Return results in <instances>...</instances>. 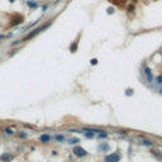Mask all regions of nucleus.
Here are the masks:
<instances>
[{
    "label": "nucleus",
    "mask_w": 162,
    "mask_h": 162,
    "mask_svg": "<svg viewBox=\"0 0 162 162\" xmlns=\"http://www.w3.org/2000/svg\"><path fill=\"white\" fill-rule=\"evenodd\" d=\"M51 24H52V20H48V22H47V23H45L43 25H40V27L36 28V29H33L32 32H29L28 34L25 36L23 39H22V42H28V40L33 39V38H34V37H37V36H38L40 32H43V31H45V29H47V28H48Z\"/></svg>",
    "instance_id": "1"
},
{
    "label": "nucleus",
    "mask_w": 162,
    "mask_h": 162,
    "mask_svg": "<svg viewBox=\"0 0 162 162\" xmlns=\"http://www.w3.org/2000/svg\"><path fill=\"white\" fill-rule=\"evenodd\" d=\"M72 152L76 157H79V158H84V157H86L87 154H89V152H87L85 148H82L81 146H75L73 149H72Z\"/></svg>",
    "instance_id": "2"
},
{
    "label": "nucleus",
    "mask_w": 162,
    "mask_h": 162,
    "mask_svg": "<svg viewBox=\"0 0 162 162\" xmlns=\"http://www.w3.org/2000/svg\"><path fill=\"white\" fill-rule=\"evenodd\" d=\"M120 153L119 152H113V153H109L104 157V162H119L120 161Z\"/></svg>",
    "instance_id": "3"
},
{
    "label": "nucleus",
    "mask_w": 162,
    "mask_h": 162,
    "mask_svg": "<svg viewBox=\"0 0 162 162\" xmlns=\"http://www.w3.org/2000/svg\"><path fill=\"white\" fill-rule=\"evenodd\" d=\"M23 22H24L23 15H20V14H15V15L12 18V20H10V27H15V25L23 23Z\"/></svg>",
    "instance_id": "4"
},
{
    "label": "nucleus",
    "mask_w": 162,
    "mask_h": 162,
    "mask_svg": "<svg viewBox=\"0 0 162 162\" xmlns=\"http://www.w3.org/2000/svg\"><path fill=\"white\" fill-rule=\"evenodd\" d=\"M14 158V156L10 152H4L0 154V162H10Z\"/></svg>",
    "instance_id": "5"
},
{
    "label": "nucleus",
    "mask_w": 162,
    "mask_h": 162,
    "mask_svg": "<svg viewBox=\"0 0 162 162\" xmlns=\"http://www.w3.org/2000/svg\"><path fill=\"white\" fill-rule=\"evenodd\" d=\"M51 139H52V137H51V134H48V133H43V134L39 135V142L43 143V144H47V143H50Z\"/></svg>",
    "instance_id": "6"
},
{
    "label": "nucleus",
    "mask_w": 162,
    "mask_h": 162,
    "mask_svg": "<svg viewBox=\"0 0 162 162\" xmlns=\"http://www.w3.org/2000/svg\"><path fill=\"white\" fill-rule=\"evenodd\" d=\"M143 73H144L147 81H148V82H152V81H153V75H152V71H151L148 67H144V70H143Z\"/></svg>",
    "instance_id": "7"
},
{
    "label": "nucleus",
    "mask_w": 162,
    "mask_h": 162,
    "mask_svg": "<svg viewBox=\"0 0 162 162\" xmlns=\"http://www.w3.org/2000/svg\"><path fill=\"white\" fill-rule=\"evenodd\" d=\"M79 38H80V34L77 36V38L73 40V43L70 46V52H71V53H75L77 51V47H79Z\"/></svg>",
    "instance_id": "8"
},
{
    "label": "nucleus",
    "mask_w": 162,
    "mask_h": 162,
    "mask_svg": "<svg viewBox=\"0 0 162 162\" xmlns=\"http://www.w3.org/2000/svg\"><path fill=\"white\" fill-rule=\"evenodd\" d=\"M98 149L100 151V152H108L109 151V144L106 142H101L100 144L98 146Z\"/></svg>",
    "instance_id": "9"
},
{
    "label": "nucleus",
    "mask_w": 162,
    "mask_h": 162,
    "mask_svg": "<svg viewBox=\"0 0 162 162\" xmlns=\"http://www.w3.org/2000/svg\"><path fill=\"white\" fill-rule=\"evenodd\" d=\"M53 138H54V141H57L58 143H62V142H65V141H66V138H65V135H63V134H56Z\"/></svg>",
    "instance_id": "10"
},
{
    "label": "nucleus",
    "mask_w": 162,
    "mask_h": 162,
    "mask_svg": "<svg viewBox=\"0 0 162 162\" xmlns=\"http://www.w3.org/2000/svg\"><path fill=\"white\" fill-rule=\"evenodd\" d=\"M141 144H142V146L151 147V146L153 144V142H152V141H149V139H142V141H141Z\"/></svg>",
    "instance_id": "11"
},
{
    "label": "nucleus",
    "mask_w": 162,
    "mask_h": 162,
    "mask_svg": "<svg viewBox=\"0 0 162 162\" xmlns=\"http://www.w3.org/2000/svg\"><path fill=\"white\" fill-rule=\"evenodd\" d=\"M4 133H5L6 135H13V134H14V130L12 129V128L6 127V128H4Z\"/></svg>",
    "instance_id": "12"
},
{
    "label": "nucleus",
    "mask_w": 162,
    "mask_h": 162,
    "mask_svg": "<svg viewBox=\"0 0 162 162\" xmlns=\"http://www.w3.org/2000/svg\"><path fill=\"white\" fill-rule=\"evenodd\" d=\"M134 10H135V6H134V4H130V5H128V8H127V12L129 13V14L134 13Z\"/></svg>",
    "instance_id": "13"
},
{
    "label": "nucleus",
    "mask_w": 162,
    "mask_h": 162,
    "mask_svg": "<svg viewBox=\"0 0 162 162\" xmlns=\"http://www.w3.org/2000/svg\"><path fill=\"white\" fill-rule=\"evenodd\" d=\"M79 142H80L79 138H70V139H68V143H70V144H77Z\"/></svg>",
    "instance_id": "14"
},
{
    "label": "nucleus",
    "mask_w": 162,
    "mask_h": 162,
    "mask_svg": "<svg viewBox=\"0 0 162 162\" xmlns=\"http://www.w3.org/2000/svg\"><path fill=\"white\" fill-rule=\"evenodd\" d=\"M84 135H85L86 138H94L95 133H93V132H84Z\"/></svg>",
    "instance_id": "15"
},
{
    "label": "nucleus",
    "mask_w": 162,
    "mask_h": 162,
    "mask_svg": "<svg viewBox=\"0 0 162 162\" xmlns=\"http://www.w3.org/2000/svg\"><path fill=\"white\" fill-rule=\"evenodd\" d=\"M18 137L25 139V138H28V133H25V132H19V133H18Z\"/></svg>",
    "instance_id": "16"
},
{
    "label": "nucleus",
    "mask_w": 162,
    "mask_h": 162,
    "mask_svg": "<svg viewBox=\"0 0 162 162\" xmlns=\"http://www.w3.org/2000/svg\"><path fill=\"white\" fill-rule=\"evenodd\" d=\"M27 4H28V6H29V8H33V9H34V8H37V6H38V4H37L36 1H28Z\"/></svg>",
    "instance_id": "17"
},
{
    "label": "nucleus",
    "mask_w": 162,
    "mask_h": 162,
    "mask_svg": "<svg viewBox=\"0 0 162 162\" xmlns=\"http://www.w3.org/2000/svg\"><path fill=\"white\" fill-rule=\"evenodd\" d=\"M156 84H157V85H162V75L156 77Z\"/></svg>",
    "instance_id": "18"
},
{
    "label": "nucleus",
    "mask_w": 162,
    "mask_h": 162,
    "mask_svg": "<svg viewBox=\"0 0 162 162\" xmlns=\"http://www.w3.org/2000/svg\"><path fill=\"white\" fill-rule=\"evenodd\" d=\"M20 43H22V39H19V40H14V42L10 43V46H12V47H17L18 45H20Z\"/></svg>",
    "instance_id": "19"
},
{
    "label": "nucleus",
    "mask_w": 162,
    "mask_h": 162,
    "mask_svg": "<svg viewBox=\"0 0 162 162\" xmlns=\"http://www.w3.org/2000/svg\"><path fill=\"white\" fill-rule=\"evenodd\" d=\"M108 137V132H101V133H99V138H106Z\"/></svg>",
    "instance_id": "20"
},
{
    "label": "nucleus",
    "mask_w": 162,
    "mask_h": 162,
    "mask_svg": "<svg viewBox=\"0 0 162 162\" xmlns=\"http://www.w3.org/2000/svg\"><path fill=\"white\" fill-rule=\"evenodd\" d=\"M126 95H127V96H132V95H133V89H127L126 90Z\"/></svg>",
    "instance_id": "21"
},
{
    "label": "nucleus",
    "mask_w": 162,
    "mask_h": 162,
    "mask_svg": "<svg viewBox=\"0 0 162 162\" xmlns=\"http://www.w3.org/2000/svg\"><path fill=\"white\" fill-rule=\"evenodd\" d=\"M114 12H115V10H114L113 6H109V8L106 9V13H108V14H114Z\"/></svg>",
    "instance_id": "22"
},
{
    "label": "nucleus",
    "mask_w": 162,
    "mask_h": 162,
    "mask_svg": "<svg viewBox=\"0 0 162 162\" xmlns=\"http://www.w3.org/2000/svg\"><path fill=\"white\" fill-rule=\"evenodd\" d=\"M90 63H91V65H96V63H98V60H96V58H93V60L90 61Z\"/></svg>",
    "instance_id": "23"
},
{
    "label": "nucleus",
    "mask_w": 162,
    "mask_h": 162,
    "mask_svg": "<svg viewBox=\"0 0 162 162\" xmlns=\"http://www.w3.org/2000/svg\"><path fill=\"white\" fill-rule=\"evenodd\" d=\"M47 8H48V5H43V6H42V10H43V12H46Z\"/></svg>",
    "instance_id": "24"
},
{
    "label": "nucleus",
    "mask_w": 162,
    "mask_h": 162,
    "mask_svg": "<svg viewBox=\"0 0 162 162\" xmlns=\"http://www.w3.org/2000/svg\"><path fill=\"white\" fill-rule=\"evenodd\" d=\"M5 38V36H3V34H0V40H1V39H4Z\"/></svg>",
    "instance_id": "25"
},
{
    "label": "nucleus",
    "mask_w": 162,
    "mask_h": 162,
    "mask_svg": "<svg viewBox=\"0 0 162 162\" xmlns=\"http://www.w3.org/2000/svg\"><path fill=\"white\" fill-rule=\"evenodd\" d=\"M9 1H10V3H14V1H15V0H9Z\"/></svg>",
    "instance_id": "26"
},
{
    "label": "nucleus",
    "mask_w": 162,
    "mask_h": 162,
    "mask_svg": "<svg viewBox=\"0 0 162 162\" xmlns=\"http://www.w3.org/2000/svg\"><path fill=\"white\" fill-rule=\"evenodd\" d=\"M160 93H161V94H162V89H161V90H160Z\"/></svg>",
    "instance_id": "27"
}]
</instances>
